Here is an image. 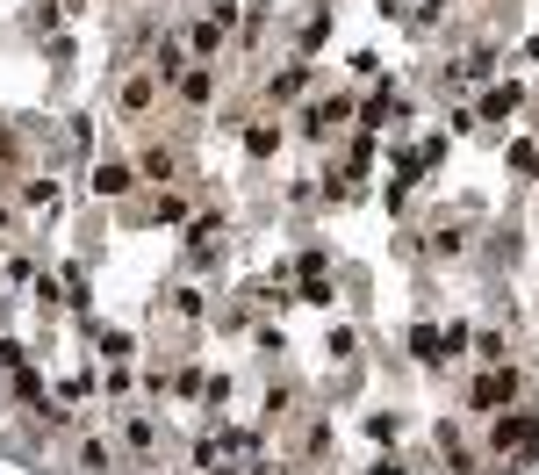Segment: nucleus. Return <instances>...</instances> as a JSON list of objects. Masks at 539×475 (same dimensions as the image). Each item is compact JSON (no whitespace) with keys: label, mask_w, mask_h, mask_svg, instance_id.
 <instances>
[{"label":"nucleus","mask_w":539,"mask_h":475,"mask_svg":"<svg viewBox=\"0 0 539 475\" xmlns=\"http://www.w3.org/2000/svg\"><path fill=\"white\" fill-rule=\"evenodd\" d=\"M504 396H518V375H489V381H475V411H489V403H504Z\"/></svg>","instance_id":"nucleus-1"},{"label":"nucleus","mask_w":539,"mask_h":475,"mask_svg":"<svg viewBox=\"0 0 539 475\" xmlns=\"http://www.w3.org/2000/svg\"><path fill=\"white\" fill-rule=\"evenodd\" d=\"M410 353H417V361H446V332L417 324V332H410Z\"/></svg>","instance_id":"nucleus-2"},{"label":"nucleus","mask_w":539,"mask_h":475,"mask_svg":"<svg viewBox=\"0 0 539 475\" xmlns=\"http://www.w3.org/2000/svg\"><path fill=\"white\" fill-rule=\"evenodd\" d=\"M525 432H533V418H504V425H496V447H518Z\"/></svg>","instance_id":"nucleus-3"},{"label":"nucleus","mask_w":539,"mask_h":475,"mask_svg":"<svg viewBox=\"0 0 539 475\" xmlns=\"http://www.w3.org/2000/svg\"><path fill=\"white\" fill-rule=\"evenodd\" d=\"M93 188H101V194H122V188H130V173H122V166H101V173H93Z\"/></svg>","instance_id":"nucleus-4"},{"label":"nucleus","mask_w":539,"mask_h":475,"mask_svg":"<svg viewBox=\"0 0 539 475\" xmlns=\"http://www.w3.org/2000/svg\"><path fill=\"white\" fill-rule=\"evenodd\" d=\"M511 108H518V87H496V94L482 101V115H511Z\"/></svg>","instance_id":"nucleus-5"}]
</instances>
